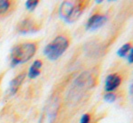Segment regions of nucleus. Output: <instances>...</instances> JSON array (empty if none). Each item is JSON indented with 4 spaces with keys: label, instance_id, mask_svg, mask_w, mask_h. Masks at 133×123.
Listing matches in <instances>:
<instances>
[{
    "label": "nucleus",
    "instance_id": "obj_16",
    "mask_svg": "<svg viewBox=\"0 0 133 123\" xmlns=\"http://www.w3.org/2000/svg\"><path fill=\"white\" fill-rule=\"evenodd\" d=\"M128 61L130 63H133V48L130 49V53L128 54Z\"/></svg>",
    "mask_w": 133,
    "mask_h": 123
},
{
    "label": "nucleus",
    "instance_id": "obj_3",
    "mask_svg": "<svg viewBox=\"0 0 133 123\" xmlns=\"http://www.w3.org/2000/svg\"><path fill=\"white\" fill-rule=\"evenodd\" d=\"M68 45V39L63 35H60L45 46L44 53L49 60L55 61L66 51Z\"/></svg>",
    "mask_w": 133,
    "mask_h": 123
},
{
    "label": "nucleus",
    "instance_id": "obj_8",
    "mask_svg": "<svg viewBox=\"0 0 133 123\" xmlns=\"http://www.w3.org/2000/svg\"><path fill=\"white\" fill-rule=\"evenodd\" d=\"M25 75H26V74H25V72H22V73H20L19 75H17L16 77H15L14 79L10 81V83H9L8 91H9V93H10L11 95H14L16 93L17 90L19 89V87L21 86L22 83H23L24 80H25Z\"/></svg>",
    "mask_w": 133,
    "mask_h": 123
},
{
    "label": "nucleus",
    "instance_id": "obj_15",
    "mask_svg": "<svg viewBox=\"0 0 133 123\" xmlns=\"http://www.w3.org/2000/svg\"><path fill=\"white\" fill-rule=\"evenodd\" d=\"M80 123H90V116L88 114H84L81 119Z\"/></svg>",
    "mask_w": 133,
    "mask_h": 123
},
{
    "label": "nucleus",
    "instance_id": "obj_5",
    "mask_svg": "<svg viewBox=\"0 0 133 123\" xmlns=\"http://www.w3.org/2000/svg\"><path fill=\"white\" fill-rule=\"evenodd\" d=\"M92 84V78L88 72L81 74L74 83V92L80 94L89 89Z\"/></svg>",
    "mask_w": 133,
    "mask_h": 123
},
{
    "label": "nucleus",
    "instance_id": "obj_13",
    "mask_svg": "<svg viewBox=\"0 0 133 123\" xmlns=\"http://www.w3.org/2000/svg\"><path fill=\"white\" fill-rule=\"evenodd\" d=\"M130 50V44H124V45H122L121 48H119V50L118 51V54L119 55V56L123 57L125 56V55L128 53V52Z\"/></svg>",
    "mask_w": 133,
    "mask_h": 123
},
{
    "label": "nucleus",
    "instance_id": "obj_7",
    "mask_svg": "<svg viewBox=\"0 0 133 123\" xmlns=\"http://www.w3.org/2000/svg\"><path fill=\"white\" fill-rule=\"evenodd\" d=\"M106 21V17L104 16L99 14L93 15L91 17H90V19L88 20L86 27L89 30H95V29L99 28L100 26H102Z\"/></svg>",
    "mask_w": 133,
    "mask_h": 123
},
{
    "label": "nucleus",
    "instance_id": "obj_6",
    "mask_svg": "<svg viewBox=\"0 0 133 123\" xmlns=\"http://www.w3.org/2000/svg\"><path fill=\"white\" fill-rule=\"evenodd\" d=\"M17 31L21 33H32L38 31V25L32 19L26 18L18 25Z\"/></svg>",
    "mask_w": 133,
    "mask_h": 123
},
{
    "label": "nucleus",
    "instance_id": "obj_12",
    "mask_svg": "<svg viewBox=\"0 0 133 123\" xmlns=\"http://www.w3.org/2000/svg\"><path fill=\"white\" fill-rule=\"evenodd\" d=\"M38 4H39L38 0H27L25 2V7L29 11H34L35 7L38 5Z\"/></svg>",
    "mask_w": 133,
    "mask_h": 123
},
{
    "label": "nucleus",
    "instance_id": "obj_1",
    "mask_svg": "<svg viewBox=\"0 0 133 123\" xmlns=\"http://www.w3.org/2000/svg\"><path fill=\"white\" fill-rule=\"evenodd\" d=\"M35 51L36 45L34 43H23L16 45L11 51V66L16 67L26 63L35 55Z\"/></svg>",
    "mask_w": 133,
    "mask_h": 123
},
{
    "label": "nucleus",
    "instance_id": "obj_11",
    "mask_svg": "<svg viewBox=\"0 0 133 123\" xmlns=\"http://www.w3.org/2000/svg\"><path fill=\"white\" fill-rule=\"evenodd\" d=\"M10 7V2L7 0H0V15L7 12Z\"/></svg>",
    "mask_w": 133,
    "mask_h": 123
},
{
    "label": "nucleus",
    "instance_id": "obj_2",
    "mask_svg": "<svg viewBox=\"0 0 133 123\" xmlns=\"http://www.w3.org/2000/svg\"><path fill=\"white\" fill-rule=\"evenodd\" d=\"M83 6V4L79 1L63 2L59 9L60 17L67 23H74L82 15Z\"/></svg>",
    "mask_w": 133,
    "mask_h": 123
},
{
    "label": "nucleus",
    "instance_id": "obj_10",
    "mask_svg": "<svg viewBox=\"0 0 133 123\" xmlns=\"http://www.w3.org/2000/svg\"><path fill=\"white\" fill-rule=\"evenodd\" d=\"M42 61L36 60L35 61L32 65L30 66L29 71H28V77L30 79H35L37 76H39V74L41 73V67H42Z\"/></svg>",
    "mask_w": 133,
    "mask_h": 123
},
{
    "label": "nucleus",
    "instance_id": "obj_4",
    "mask_svg": "<svg viewBox=\"0 0 133 123\" xmlns=\"http://www.w3.org/2000/svg\"><path fill=\"white\" fill-rule=\"evenodd\" d=\"M59 109V101L56 97L52 98L44 108L39 123H54L57 116Z\"/></svg>",
    "mask_w": 133,
    "mask_h": 123
},
{
    "label": "nucleus",
    "instance_id": "obj_9",
    "mask_svg": "<svg viewBox=\"0 0 133 123\" xmlns=\"http://www.w3.org/2000/svg\"><path fill=\"white\" fill-rule=\"evenodd\" d=\"M121 83V78L117 74H110L107 77L105 89L107 92H111L115 90Z\"/></svg>",
    "mask_w": 133,
    "mask_h": 123
},
{
    "label": "nucleus",
    "instance_id": "obj_17",
    "mask_svg": "<svg viewBox=\"0 0 133 123\" xmlns=\"http://www.w3.org/2000/svg\"><path fill=\"white\" fill-rule=\"evenodd\" d=\"M130 93L133 95V83H132V85L130 86Z\"/></svg>",
    "mask_w": 133,
    "mask_h": 123
},
{
    "label": "nucleus",
    "instance_id": "obj_14",
    "mask_svg": "<svg viewBox=\"0 0 133 123\" xmlns=\"http://www.w3.org/2000/svg\"><path fill=\"white\" fill-rule=\"evenodd\" d=\"M115 98H116L115 94H113V93H111V92H110V93H108V94H106L105 97H104L105 100H106V101H108V102L114 101V100H115Z\"/></svg>",
    "mask_w": 133,
    "mask_h": 123
}]
</instances>
